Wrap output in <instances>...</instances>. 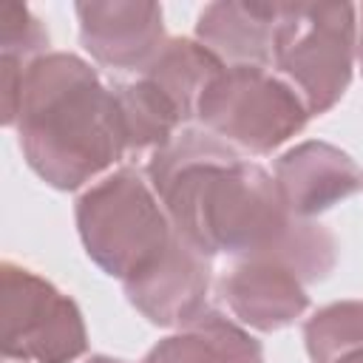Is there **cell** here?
I'll use <instances>...</instances> for the list:
<instances>
[{
  "label": "cell",
  "instance_id": "ba28073f",
  "mask_svg": "<svg viewBox=\"0 0 363 363\" xmlns=\"http://www.w3.org/2000/svg\"><path fill=\"white\" fill-rule=\"evenodd\" d=\"M85 48L113 68H145L162 51V9L153 3H79Z\"/></svg>",
  "mask_w": 363,
  "mask_h": 363
},
{
  "label": "cell",
  "instance_id": "9c48e42d",
  "mask_svg": "<svg viewBox=\"0 0 363 363\" xmlns=\"http://www.w3.org/2000/svg\"><path fill=\"white\" fill-rule=\"evenodd\" d=\"M278 190L295 216H309L363 187L357 164L320 142H306L278 162Z\"/></svg>",
  "mask_w": 363,
  "mask_h": 363
},
{
  "label": "cell",
  "instance_id": "277c9868",
  "mask_svg": "<svg viewBox=\"0 0 363 363\" xmlns=\"http://www.w3.org/2000/svg\"><path fill=\"white\" fill-rule=\"evenodd\" d=\"M354 54V9L326 3L278 6L272 60L309 113H323L346 91Z\"/></svg>",
  "mask_w": 363,
  "mask_h": 363
},
{
  "label": "cell",
  "instance_id": "8fae6325",
  "mask_svg": "<svg viewBox=\"0 0 363 363\" xmlns=\"http://www.w3.org/2000/svg\"><path fill=\"white\" fill-rule=\"evenodd\" d=\"M142 363H261V346L218 312H201Z\"/></svg>",
  "mask_w": 363,
  "mask_h": 363
},
{
  "label": "cell",
  "instance_id": "2e32d148",
  "mask_svg": "<svg viewBox=\"0 0 363 363\" xmlns=\"http://www.w3.org/2000/svg\"><path fill=\"white\" fill-rule=\"evenodd\" d=\"M360 65H363V26H360Z\"/></svg>",
  "mask_w": 363,
  "mask_h": 363
},
{
  "label": "cell",
  "instance_id": "7c38bea8",
  "mask_svg": "<svg viewBox=\"0 0 363 363\" xmlns=\"http://www.w3.org/2000/svg\"><path fill=\"white\" fill-rule=\"evenodd\" d=\"M306 346L315 363H337L343 354L363 349V303H335L306 323Z\"/></svg>",
  "mask_w": 363,
  "mask_h": 363
},
{
  "label": "cell",
  "instance_id": "5b68a950",
  "mask_svg": "<svg viewBox=\"0 0 363 363\" xmlns=\"http://www.w3.org/2000/svg\"><path fill=\"white\" fill-rule=\"evenodd\" d=\"M216 136L267 153L306 122L301 94L264 65H227L204 88L196 111Z\"/></svg>",
  "mask_w": 363,
  "mask_h": 363
},
{
  "label": "cell",
  "instance_id": "7a4b0ae2",
  "mask_svg": "<svg viewBox=\"0 0 363 363\" xmlns=\"http://www.w3.org/2000/svg\"><path fill=\"white\" fill-rule=\"evenodd\" d=\"M162 199L136 170H119L91 187L77 204L88 255L111 275L130 281L153 267L176 238Z\"/></svg>",
  "mask_w": 363,
  "mask_h": 363
},
{
  "label": "cell",
  "instance_id": "5bb4252c",
  "mask_svg": "<svg viewBox=\"0 0 363 363\" xmlns=\"http://www.w3.org/2000/svg\"><path fill=\"white\" fill-rule=\"evenodd\" d=\"M337 363H363V349H354V352H349V354H343Z\"/></svg>",
  "mask_w": 363,
  "mask_h": 363
},
{
  "label": "cell",
  "instance_id": "52a82bcc",
  "mask_svg": "<svg viewBox=\"0 0 363 363\" xmlns=\"http://www.w3.org/2000/svg\"><path fill=\"white\" fill-rule=\"evenodd\" d=\"M210 284V261L201 250L187 244L179 233L167 252L142 275L125 281L130 301L162 326L187 323L204 312L201 301Z\"/></svg>",
  "mask_w": 363,
  "mask_h": 363
},
{
  "label": "cell",
  "instance_id": "8992f818",
  "mask_svg": "<svg viewBox=\"0 0 363 363\" xmlns=\"http://www.w3.org/2000/svg\"><path fill=\"white\" fill-rule=\"evenodd\" d=\"M85 349L77 306L28 269L3 267V352L37 363H68Z\"/></svg>",
  "mask_w": 363,
  "mask_h": 363
},
{
  "label": "cell",
  "instance_id": "4fadbf2b",
  "mask_svg": "<svg viewBox=\"0 0 363 363\" xmlns=\"http://www.w3.org/2000/svg\"><path fill=\"white\" fill-rule=\"evenodd\" d=\"M0 26H3V62H23L28 65L31 54L43 48L48 40L43 26L28 14L26 6L17 3H3L0 6Z\"/></svg>",
  "mask_w": 363,
  "mask_h": 363
},
{
  "label": "cell",
  "instance_id": "3957f363",
  "mask_svg": "<svg viewBox=\"0 0 363 363\" xmlns=\"http://www.w3.org/2000/svg\"><path fill=\"white\" fill-rule=\"evenodd\" d=\"M332 250L329 233L295 218L267 250L247 255L224 275V301L250 326H286L306 306L303 281H315L332 267Z\"/></svg>",
  "mask_w": 363,
  "mask_h": 363
},
{
  "label": "cell",
  "instance_id": "9a60e30c",
  "mask_svg": "<svg viewBox=\"0 0 363 363\" xmlns=\"http://www.w3.org/2000/svg\"><path fill=\"white\" fill-rule=\"evenodd\" d=\"M91 363H122V360H108V357H96V360H91Z\"/></svg>",
  "mask_w": 363,
  "mask_h": 363
},
{
  "label": "cell",
  "instance_id": "30bf717a",
  "mask_svg": "<svg viewBox=\"0 0 363 363\" xmlns=\"http://www.w3.org/2000/svg\"><path fill=\"white\" fill-rule=\"evenodd\" d=\"M278 6L216 3L199 17L201 45L233 60V65H269Z\"/></svg>",
  "mask_w": 363,
  "mask_h": 363
},
{
  "label": "cell",
  "instance_id": "6da1fadb",
  "mask_svg": "<svg viewBox=\"0 0 363 363\" xmlns=\"http://www.w3.org/2000/svg\"><path fill=\"white\" fill-rule=\"evenodd\" d=\"M14 116L28 164L54 187H77L128 153L113 91L71 54L37 57L23 68L3 111L6 125Z\"/></svg>",
  "mask_w": 363,
  "mask_h": 363
}]
</instances>
